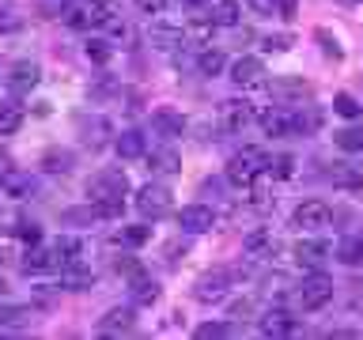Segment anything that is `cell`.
Returning <instances> with one entry per match:
<instances>
[{
    "instance_id": "603a6c76",
    "label": "cell",
    "mask_w": 363,
    "mask_h": 340,
    "mask_svg": "<svg viewBox=\"0 0 363 340\" xmlns=\"http://www.w3.org/2000/svg\"><path fill=\"white\" fill-rule=\"evenodd\" d=\"M193 68H197L204 79H212V76H220L223 68H227V53L216 50V45H204V50L193 57Z\"/></svg>"
},
{
    "instance_id": "f546056e",
    "label": "cell",
    "mask_w": 363,
    "mask_h": 340,
    "mask_svg": "<svg viewBox=\"0 0 363 340\" xmlns=\"http://www.w3.org/2000/svg\"><path fill=\"white\" fill-rule=\"evenodd\" d=\"M76 163V155L68 152V147H50V152L42 155V170H50V174H68Z\"/></svg>"
},
{
    "instance_id": "ba28073f",
    "label": "cell",
    "mask_w": 363,
    "mask_h": 340,
    "mask_svg": "<svg viewBox=\"0 0 363 340\" xmlns=\"http://www.w3.org/2000/svg\"><path fill=\"white\" fill-rule=\"evenodd\" d=\"M231 272L227 268H208L201 272L197 283H193V295H197V302L204 306H216V302H227V291H231Z\"/></svg>"
},
{
    "instance_id": "bcb514c9",
    "label": "cell",
    "mask_w": 363,
    "mask_h": 340,
    "mask_svg": "<svg viewBox=\"0 0 363 340\" xmlns=\"http://www.w3.org/2000/svg\"><path fill=\"white\" fill-rule=\"evenodd\" d=\"M136 11H140V16H163L167 0H136Z\"/></svg>"
},
{
    "instance_id": "ab89813d",
    "label": "cell",
    "mask_w": 363,
    "mask_h": 340,
    "mask_svg": "<svg viewBox=\"0 0 363 340\" xmlns=\"http://www.w3.org/2000/svg\"><path fill=\"white\" fill-rule=\"evenodd\" d=\"M257 314V302L254 299H235V302H227V317H235V322H246V317H254Z\"/></svg>"
},
{
    "instance_id": "ac0fdd59",
    "label": "cell",
    "mask_w": 363,
    "mask_h": 340,
    "mask_svg": "<svg viewBox=\"0 0 363 340\" xmlns=\"http://www.w3.org/2000/svg\"><path fill=\"white\" fill-rule=\"evenodd\" d=\"M152 129H155V136H163V140H170V136H182V132H186V113H182V110H170V106L155 110V113H152Z\"/></svg>"
},
{
    "instance_id": "7bdbcfd3",
    "label": "cell",
    "mask_w": 363,
    "mask_h": 340,
    "mask_svg": "<svg viewBox=\"0 0 363 340\" xmlns=\"http://www.w3.org/2000/svg\"><path fill=\"white\" fill-rule=\"evenodd\" d=\"M110 53H113V45H110V42H102V38H91V42H87V57H91L95 64H106V61H110Z\"/></svg>"
},
{
    "instance_id": "c3c4849f",
    "label": "cell",
    "mask_w": 363,
    "mask_h": 340,
    "mask_svg": "<svg viewBox=\"0 0 363 340\" xmlns=\"http://www.w3.org/2000/svg\"><path fill=\"white\" fill-rule=\"evenodd\" d=\"M16 234L23 238V242H30V246H34V242H42V231H38V223H19V227H16Z\"/></svg>"
},
{
    "instance_id": "60d3db41",
    "label": "cell",
    "mask_w": 363,
    "mask_h": 340,
    "mask_svg": "<svg viewBox=\"0 0 363 340\" xmlns=\"http://www.w3.org/2000/svg\"><path fill=\"white\" fill-rule=\"evenodd\" d=\"M261 45H265L269 53H284V50H291V45H295V34L291 30L288 34H265V42H261Z\"/></svg>"
},
{
    "instance_id": "5b68a950",
    "label": "cell",
    "mask_w": 363,
    "mask_h": 340,
    "mask_svg": "<svg viewBox=\"0 0 363 340\" xmlns=\"http://www.w3.org/2000/svg\"><path fill=\"white\" fill-rule=\"evenodd\" d=\"M257 125L265 129V136H303L299 132V106H295V102H277V106H265Z\"/></svg>"
},
{
    "instance_id": "d4e9b609",
    "label": "cell",
    "mask_w": 363,
    "mask_h": 340,
    "mask_svg": "<svg viewBox=\"0 0 363 340\" xmlns=\"http://www.w3.org/2000/svg\"><path fill=\"white\" fill-rule=\"evenodd\" d=\"M23 268L27 272H50V268H61V261H57V249L53 246H38L27 249V257H23Z\"/></svg>"
},
{
    "instance_id": "74e56055",
    "label": "cell",
    "mask_w": 363,
    "mask_h": 340,
    "mask_svg": "<svg viewBox=\"0 0 363 340\" xmlns=\"http://www.w3.org/2000/svg\"><path fill=\"white\" fill-rule=\"evenodd\" d=\"M147 238H152V227H147V223H136V227H121V231H118V242L121 246H144L147 242Z\"/></svg>"
},
{
    "instance_id": "8992f818",
    "label": "cell",
    "mask_w": 363,
    "mask_h": 340,
    "mask_svg": "<svg viewBox=\"0 0 363 340\" xmlns=\"http://www.w3.org/2000/svg\"><path fill=\"white\" fill-rule=\"evenodd\" d=\"M87 197L91 200H125L129 197V178L118 166H106L87 178Z\"/></svg>"
},
{
    "instance_id": "2e32d148",
    "label": "cell",
    "mask_w": 363,
    "mask_h": 340,
    "mask_svg": "<svg viewBox=\"0 0 363 340\" xmlns=\"http://www.w3.org/2000/svg\"><path fill=\"white\" fill-rule=\"evenodd\" d=\"M257 121H261V110L257 106H250V102H242V98L223 102V125H227V129L242 132V129H250V125H257Z\"/></svg>"
},
{
    "instance_id": "44dd1931",
    "label": "cell",
    "mask_w": 363,
    "mask_h": 340,
    "mask_svg": "<svg viewBox=\"0 0 363 340\" xmlns=\"http://www.w3.org/2000/svg\"><path fill=\"white\" fill-rule=\"evenodd\" d=\"M61 283H65L68 291H87L91 283H95V272L84 265V257L68 261V265H61Z\"/></svg>"
},
{
    "instance_id": "7402d4cb",
    "label": "cell",
    "mask_w": 363,
    "mask_h": 340,
    "mask_svg": "<svg viewBox=\"0 0 363 340\" xmlns=\"http://www.w3.org/2000/svg\"><path fill=\"white\" fill-rule=\"evenodd\" d=\"M0 189H4L8 197H16V200H27V197H34L38 181H34L30 174H23V170H8V174L0 178Z\"/></svg>"
},
{
    "instance_id": "4dcf8cb0",
    "label": "cell",
    "mask_w": 363,
    "mask_h": 340,
    "mask_svg": "<svg viewBox=\"0 0 363 340\" xmlns=\"http://www.w3.org/2000/svg\"><path fill=\"white\" fill-rule=\"evenodd\" d=\"M79 129H84V144L87 147H102L110 136V121L106 118H84L79 121Z\"/></svg>"
},
{
    "instance_id": "ffe728a7",
    "label": "cell",
    "mask_w": 363,
    "mask_h": 340,
    "mask_svg": "<svg viewBox=\"0 0 363 340\" xmlns=\"http://www.w3.org/2000/svg\"><path fill=\"white\" fill-rule=\"evenodd\" d=\"M147 170H152V174H167V178H174L178 170H182V155H178L170 144H163V147H155V152L147 155Z\"/></svg>"
},
{
    "instance_id": "f907efd6",
    "label": "cell",
    "mask_w": 363,
    "mask_h": 340,
    "mask_svg": "<svg viewBox=\"0 0 363 340\" xmlns=\"http://www.w3.org/2000/svg\"><path fill=\"white\" fill-rule=\"evenodd\" d=\"M8 170H16V166H11V155L4 152V147H0V178H4Z\"/></svg>"
},
{
    "instance_id": "8d00e7d4",
    "label": "cell",
    "mask_w": 363,
    "mask_h": 340,
    "mask_svg": "<svg viewBox=\"0 0 363 340\" xmlns=\"http://www.w3.org/2000/svg\"><path fill=\"white\" fill-rule=\"evenodd\" d=\"M269 174L277 178V181H288V178L295 174V155H288V152L269 155Z\"/></svg>"
},
{
    "instance_id": "681fc988",
    "label": "cell",
    "mask_w": 363,
    "mask_h": 340,
    "mask_svg": "<svg viewBox=\"0 0 363 340\" xmlns=\"http://www.w3.org/2000/svg\"><path fill=\"white\" fill-rule=\"evenodd\" d=\"M208 4H212V0H182V8H186L189 16H197V11H204Z\"/></svg>"
},
{
    "instance_id": "e0dca14e",
    "label": "cell",
    "mask_w": 363,
    "mask_h": 340,
    "mask_svg": "<svg viewBox=\"0 0 363 340\" xmlns=\"http://www.w3.org/2000/svg\"><path fill=\"white\" fill-rule=\"evenodd\" d=\"M269 91H272V98H288V102H303V98L314 95V87L306 84V79H299V76H277V79H269Z\"/></svg>"
},
{
    "instance_id": "f6af8a7d",
    "label": "cell",
    "mask_w": 363,
    "mask_h": 340,
    "mask_svg": "<svg viewBox=\"0 0 363 340\" xmlns=\"http://www.w3.org/2000/svg\"><path fill=\"white\" fill-rule=\"evenodd\" d=\"M318 42L325 45V57H329V61H340V45H337V38H333V30L318 27Z\"/></svg>"
},
{
    "instance_id": "f1b7e54d",
    "label": "cell",
    "mask_w": 363,
    "mask_h": 340,
    "mask_svg": "<svg viewBox=\"0 0 363 340\" xmlns=\"http://www.w3.org/2000/svg\"><path fill=\"white\" fill-rule=\"evenodd\" d=\"M333 144L340 147L345 155H356V152H363V125H345V129H337L333 132Z\"/></svg>"
},
{
    "instance_id": "4fadbf2b",
    "label": "cell",
    "mask_w": 363,
    "mask_h": 340,
    "mask_svg": "<svg viewBox=\"0 0 363 340\" xmlns=\"http://www.w3.org/2000/svg\"><path fill=\"white\" fill-rule=\"evenodd\" d=\"M147 42H152L155 50H163V53H178V50H186V30H182L178 23L155 19L152 27H147Z\"/></svg>"
},
{
    "instance_id": "7a4b0ae2",
    "label": "cell",
    "mask_w": 363,
    "mask_h": 340,
    "mask_svg": "<svg viewBox=\"0 0 363 340\" xmlns=\"http://www.w3.org/2000/svg\"><path fill=\"white\" fill-rule=\"evenodd\" d=\"M61 19H65V27H72V30H95L110 19V11L102 0H65Z\"/></svg>"
},
{
    "instance_id": "8fae6325",
    "label": "cell",
    "mask_w": 363,
    "mask_h": 340,
    "mask_svg": "<svg viewBox=\"0 0 363 340\" xmlns=\"http://www.w3.org/2000/svg\"><path fill=\"white\" fill-rule=\"evenodd\" d=\"M38 79H42V68L34 61H11L8 72H4V84H8L11 95H27V91L38 87Z\"/></svg>"
},
{
    "instance_id": "30bf717a",
    "label": "cell",
    "mask_w": 363,
    "mask_h": 340,
    "mask_svg": "<svg viewBox=\"0 0 363 340\" xmlns=\"http://www.w3.org/2000/svg\"><path fill=\"white\" fill-rule=\"evenodd\" d=\"M99 336H125L136 329V302L133 306H110L106 314L99 317Z\"/></svg>"
},
{
    "instance_id": "1f68e13d",
    "label": "cell",
    "mask_w": 363,
    "mask_h": 340,
    "mask_svg": "<svg viewBox=\"0 0 363 340\" xmlns=\"http://www.w3.org/2000/svg\"><path fill=\"white\" fill-rule=\"evenodd\" d=\"M208 19L216 23V27H235L238 23V0H212Z\"/></svg>"
},
{
    "instance_id": "83f0119b",
    "label": "cell",
    "mask_w": 363,
    "mask_h": 340,
    "mask_svg": "<svg viewBox=\"0 0 363 340\" xmlns=\"http://www.w3.org/2000/svg\"><path fill=\"white\" fill-rule=\"evenodd\" d=\"M242 249H246V257L261 261V257H269L272 249H277V242H272V234L265 231V227H257V231H250V234L242 238Z\"/></svg>"
},
{
    "instance_id": "ee69618b",
    "label": "cell",
    "mask_w": 363,
    "mask_h": 340,
    "mask_svg": "<svg viewBox=\"0 0 363 340\" xmlns=\"http://www.w3.org/2000/svg\"><path fill=\"white\" fill-rule=\"evenodd\" d=\"M27 306H4V310H0V325H23L27 322Z\"/></svg>"
},
{
    "instance_id": "cb8c5ba5",
    "label": "cell",
    "mask_w": 363,
    "mask_h": 340,
    "mask_svg": "<svg viewBox=\"0 0 363 340\" xmlns=\"http://www.w3.org/2000/svg\"><path fill=\"white\" fill-rule=\"evenodd\" d=\"M113 147H118L121 159H140V155H147V136L140 129H125V132H118Z\"/></svg>"
},
{
    "instance_id": "816d5d0a",
    "label": "cell",
    "mask_w": 363,
    "mask_h": 340,
    "mask_svg": "<svg viewBox=\"0 0 363 340\" xmlns=\"http://www.w3.org/2000/svg\"><path fill=\"white\" fill-rule=\"evenodd\" d=\"M4 288H8V283H4V280H0V295H4Z\"/></svg>"
},
{
    "instance_id": "d6986e66",
    "label": "cell",
    "mask_w": 363,
    "mask_h": 340,
    "mask_svg": "<svg viewBox=\"0 0 363 340\" xmlns=\"http://www.w3.org/2000/svg\"><path fill=\"white\" fill-rule=\"evenodd\" d=\"M261 76H265V64H261L257 57H238L231 64V84L235 87H257Z\"/></svg>"
},
{
    "instance_id": "836d02e7",
    "label": "cell",
    "mask_w": 363,
    "mask_h": 340,
    "mask_svg": "<svg viewBox=\"0 0 363 340\" xmlns=\"http://www.w3.org/2000/svg\"><path fill=\"white\" fill-rule=\"evenodd\" d=\"M53 249H57V261H61V265H68V261H79L84 257V242H79L76 234H61L53 242Z\"/></svg>"
},
{
    "instance_id": "e575fe53",
    "label": "cell",
    "mask_w": 363,
    "mask_h": 340,
    "mask_svg": "<svg viewBox=\"0 0 363 340\" xmlns=\"http://www.w3.org/2000/svg\"><path fill=\"white\" fill-rule=\"evenodd\" d=\"M95 220H99L95 204H79V208H65V212H61V223H65V227H91Z\"/></svg>"
},
{
    "instance_id": "4316f807",
    "label": "cell",
    "mask_w": 363,
    "mask_h": 340,
    "mask_svg": "<svg viewBox=\"0 0 363 340\" xmlns=\"http://www.w3.org/2000/svg\"><path fill=\"white\" fill-rule=\"evenodd\" d=\"M129 295L136 306H152L159 299V283L152 276H144V272H136V276H129Z\"/></svg>"
},
{
    "instance_id": "52a82bcc",
    "label": "cell",
    "mask_w": 363,
    "mask_h": 340,
    "mask_svg": "<svg viewBox=\"0 0 363 340\" xmlns=\"http://www.w3.org/2000/svg\"><path fill=\"white\" fill-rule=\"evenodd\" d=\"M333 223V208H329L325 200H303L299 208H295V215H291V227L295 231H303V234H322L325 227Z\"/></svg>"
},
{
    "instance_id": "9a60e30c",
    "label": "cell",
    "mask_w": 363,
    "mask_h": 340,
    "mask_svg": "<svg viewBox=\"0 0 363 340\" xmlns=\"http://www.w3.org/2000/svg\"><path fill=\"white\" fill-rule=\"evenodd\" d=\"M329 181H333L340 193H359L363 189V166L359 163H348V159L329 163Z\"/></svg>"
},
{
    "instance_id": "484cf974",
    "label": "cell",
    "mask_w": 363,
    "mask_h": 340,
    "mask_svg": "<svg viewBox=\"0 0 363 340\" xmlns=\"http://www.w3.org/2000/svg\"><path fill=\"white\" fill-rule=\"evenodd\" d=\"M337 261L345 268H363V234H345L337 242Z\"/></svg>"
},
{
    "instance_id": "7dc6e473",
    "label": "cell",
    "mask_w": 363,
    "mask_h": 340,
    "mask_svg": "<svg viewBox=\"0 0 363 340\" xmlns=\"http://www.w3.org/2000/svg\"><path fill=\"white\" fill-rule=\"evenodd\" d=\"M250 8H254L257 16H277L280 19V0H250Z\"/></svg>"
},
{
    "instance_id": "7c38bea8",
    "label": "cell",
    "mask_w": 363,
    "mask_h": 340,
    "mask_svg": "<svg viewBox=\"0 0 363 340\" xmlns=\"http://www.w3.org/2000/svg\"><path fill=\"white\" fill-rule=\"evenodd\" d=\"M257 333L269 336V340L291 336V333H295V317H291V310H284V306H269V310L257 317Z\"/></svg>"
},
{
    "instance_id": "5bb4252c",
    "label": "cell",
    "mask_w": 363,
    "mask_h": 340,
    "mask_svg": "<svg viewBox=\"0 0 363 340\" xmlns=\"http://www.w3.org/2000/svg\"><path fill=\"white\" fill-rule=\"evenodd\" d=\"M178 227L186 234H204L216 227V212L208 208V204H186V208L178 212Z\"/></svg>"
},
{
    "instance_id": "f5cc1de1",
    "label": "cell",
    "mask_w": 363,
    "mask_h": 340,
    "mask_svg": "<svg viewBox=\"0 0 363 340\" xmlns=\"http://www.w3.org/2000/svg\"><path fill=\"white\" fill-rule=\"evenodd\" d=\"M340 4H356V0H340Z\"/></svg>"
},
{
    "instance_id": "d6a6232c",
    "label": "cell",
    "mask_w": 363,
    "mask_h": 340,
    "mask_svg": "<svg viewBox=\"0 0 363 340\" xmlns=\"http://www.w3.org/2000/svg\"><path fill=\"white\" fill-rule=\"evenodd\" d=\"M19 125H23V106L19 102H0V136L19 132Z\"/></svg>"
},
{
    "instance_id": "f35d334b",
    "label": "cell",
    "mask_w": 363,
    "mask_h": 340,
    "mask_svg": "<svg viewBox=\"0 0 363 340\" xmlns=\"http://www.w3.org/2000/svg\"><path fill=\"white\" fill-rule=\"evenodd\" d=\"M193 336L197 340H223V336H231V322H201L193 329Z\"/></svg>"
},
{
    "instance_id": "277c9868",
    "label": "cell",
    "mask_w": 363,
    "mask_h": 340,
    "mask_svg": "<svg viewBox=\"0 0 363 340\" xmlns=\"http://www.w3.org/2000/svg\"><path fill=\"white\" fill-rule=\"evenodd\" d=\"M136 212L144 220H163V215L174 212V193H170L163 181H147V186L136 189Z\"/></svg>"
},
{
    "instance_id": "9c48e42d",
    "label": "cell",
    "mask_w": 363,
    "mask_h": 340,
    "mask_svg": "<svg viewBox=\"0 0 363 340\" xmlns=\"http://www.w3.org/2000/svg\"><path fill=\"white\" fill-rule=\"evenodd\" d=\"M333 254V246L325 242L322 234H311V238H299V242L291 246V261L299 268H322V261Z\"/></svg>"
},
{
    "instance_id": "3957f363",
    "label": "cell",
    "mask_w": 363,
    "mask_h": 340,
    "mask_svg": "<svg viewBox=\"0 0 363 340\" xmlns=\"http://www.w3.org/2000/svg\"><path fill=\"white\" fill-rule=\"evenodd\" d=\"M333 276H329L325 268H306V276L299 283V306L303 310H322V306H329V299H333Z\"/></svg>"
},
{
    "instance_id": "6da1fadb",
    "label": "cell",
    "mask_w": 363,
    "mask_h": 340,
    "mask_svg": "<svg viewBox=\"0 0 363 340\" xmlns=\"http://www.w3.org/2000/svg\"><path fill=\"white\" fill-rule=\"evenodd\" d=\"M265 170H269V152H265V147H257V144L238 147V152L227 159V181L238 186V189H250L261 174H265Z\"/></svg>"
},
{
    "instance_id": "b9f144b4",
    "label": "cell",
    "mask_w": 363,
    "mask_h": 340,
    "mask_svg": "<svg viewBox=\"0 0 363 340\" xmlns=\"http://www.w3.org/2000/svg\"><path fill=\"white\" fill-rule=\"evenodd\" d=\"M91 204H95L99 220H121L125 212V200H91Z\"/></svg>"
},
{
    "instance_id": "d590c367",
    "label": "cell",
    "mask_w": 363,
    "mask_h": 340,
    "mask_svg": "<svg viewBox=\"0 0 363 340\" xmlns=\"http://www.w3.org/2000/svg\"><path fill=\"white\" fill-rule=\"evenodd\" d=\"M333 110H337L345 121H356L359 113H363V106L356 102V95H348V91H337V95H333Z\"/></svg>"
}]
</instances>
